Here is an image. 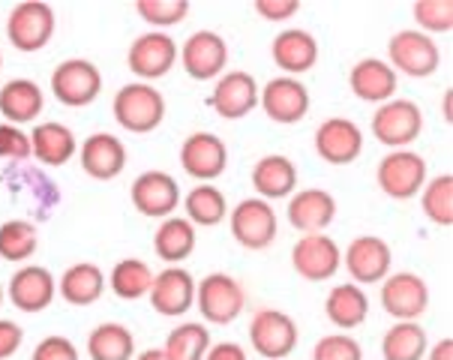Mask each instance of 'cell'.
<instances>
[{
    "label": "cell",
    "instance_id": "1",
    "mask_svg": "<svg viewBox=\"0 0 453 360\" xmlns=\"http://www.w3.org/2000/svg\"><path fill=\"white\" fill-rule=\"evenodd\" d=\"M111 114L118 120L120 129L135 135H148L153 133L165 118V96L159 94L153 84H124V88L114 94Z\"/></svg>",
    "mask_w": 453,
    "mask_h": 360
},
{
    "label": "cell",
    "instance_id": "2",
    "mask_svg": "<svg viewBox=\"0 0 453 360\" xmlns=\"http://www.w3.org/2000/svg\"><path fill=\"white\" fill-rule=\"evenodd\" d=\"M51 94L66 109H88L103 94V73L94 60L69 57L51 73Z\"/></svg>",
    "mask_w": 453,
    "mask_h": 360
},
{
    "label": "cell",
    "instance_id": "3",
    "mask_svg": "<svg viewBox=\"0 0 453 360\" xmlns=\"http://www.w3.org/2000/svg\"><path fill=\"white\" fill-rule=\"evenodd\" d=\"M424 133V111L411 99H388L372 111V135L390 150H409Z\"/></svg>",
    "mask_w": 453,
    "mask_h": 360
},
{
    "label": "cell",
    "instance_id": "4",
    "mask_svg": "<svg viewBox=\"0 0 453 360\" xmlns=\"http://www.w3.org/2000/svg\"><path fill=\"white\" fill-rule=\"evenodd\" d=\"M388 66L409 79H429L441 66V49L420 30H399L388 42Z\"/></svg>",
    "mask_w": 453,
    "mask_h": 360
},
{
    "label": "cell",
    "instance_id": "5",
    "mask_svg": "<svg viewBox=\"0 0 453 360\" xmlns=\"http://www.w3.org/2000/svg\"><path fill=\"white\" fill-rule=\"evenodd\" d=\"M58 27V15L51 10V4L42 0H25V4H15L6 19V36H10L12 49L34 55L42 51L51 42Z\"/></svg>",
    "mask_w": 453,
    "mask_h": 360
},
{
    "label": "cell",
    "instance_id": "6",
    "mask_svg": "<svg viewBox=\"0 0 453 360\" xmlns=\"http://www.w3.org/2000/svg\"><path fill=\"white\" fill-rule=\"evenodd\" d=\"M375 180L379 189L394 202H409V198L420 195L426 178V159L414 150H390L381 157L379 168H375Z\"/></svg>",
    "mask_w": 453,
    "mask_h": 360
},
{
    "label": "cell",
    "instance_id": "7",
    "mask_svg": "<svg viewBox=\"0 0 453 360\" xmlns=\"http://www.w3.org/2000/svg\"><path fill=\"white\" fill-rule=\"evenodd\" d=\"M196 306L202 310L207 325H232L241 318L247 295L243 286L228 273H211L202 282H196Z\"/></svg>",
    "mask_w": 453,
    "mask_h": 360
},
{
    "label": "cell",
    "instance_id": "8",
    "mask_svg": "<svg viewBox=\"0 0 453 360\" xmlns=\"http://www.w3.org/2000/svg\"><path fill=\"white\" fill-rule=\"evenodd\" d=\"M228 228H232V237L243 249L261 252L276 241V228L280 226H276V211L271 202H265V198H243L228 213Z\"/></svg>",
    "mask_w": 453,
    "mask_h": 360
},
{
    "label": "cell",
    "instance_id": "9",
    "mask_svg": "<svg viewBox=\"0 0 453 360\" xmlns=\"http://www.w3.org/2000/svg\"><path fill=\"white\" fill-rule=\"evenodd\" d=\"M297 325L282 310H258L250 321V342L261 357L282 360L297 349Z\"/></svg>",
    "mask_w": 453,
    "mask_h": 360
},
{
    "label": "cell",
    "instance_id": "10",
    "mask_svg": "<svg viewBox=\"0 0 453 360\" xmlns=\"http://www.w3.org/2000/svg\"><path fill=\"white\" fill-rule=\"evenodd\" d=\"M127 64L135 79H142L144 84L165 79V75L174 70V64H178V42L168 34H163V30L142 34L129 45Z\"/></svg>",
    "mask_w": 453,
    "mask_h": 360
},
{
    "label": "cell",
    "instance_id": "11",
    "mask_svg": "<svg viewBox=\"0 0 453 360\" xmlns=\"http://www.w3.org/2000/svg\"><path fill=\"white\" fill-rule=\"evenodd\" d=\"M291 267L306 282H325L330 277H336V271L342 267V249L325 232L301 234V241L291 247Z\"/></svg>",
    "mask_w": 453,
    "mask_h": 360
},
{
    "label": "cell",
    "instance_id": "12",
    "mask_svg": "<svg viewBox=\"0 0 453 360\" xmlns=\"http://www.w3.org/2000/svg\"><path fill=\"white\" fill-rule=\"evenodd\" d=\"M342 264L355 286H375L390 277V264H394V252L388 241L375 234H360L349 243L342 252Z\"/></svg>",
    "mask_w": 453,
    "mask_h": 360
},
{
    "label": "cell",
    "instance_id": "13",
    "mask_svg": "<svg viewBox=\"0 0 453 360\" xmlns=\"http://www.w3.org/2000/svg\"><path fill=\"white\" fill-rule=\"evenodd\" d=\"M258 105L273 124H301L310 114V90H306V84H301V79L276 75V79H271L258 90Z\"/></svg>",
    "mask_w": 453,
    "mask_h": 360
},
{
    "label": "cell",
    "instance_id": "14",
    "mask_svg": "<svg viewBox=\"0 0 453 360\" xmlns=\"http://www.w3.org/2000/svg\"><path fill=\"white\" fill-rule=\"evenodd\" d=\"M180 66L189 79L196 81H217L226 73L228 64V45L219 34L213 30H196L193 36H187V42L178 49Z\"/></svg>",
    "mask_w": 453,
    "mask_h": 360
},
{
    "label": "cell",
    "instance_id": "15",
    "mask_svg": "<svg viewBox=\"0 0 453 360\" xmlns=\"http://www.w3.org/2000/svg\"><path fill=\"white\" fill-rule=\"evenodd\" d=\"M133 204L142 217H150V219H168L180 204V187L178 180L172 178L168 172H142L138 178L133 180Z\"/></svg>",
    "mask_w": 453,
    "mask_h": 360
},
{
    "label": "cell",
    "instance_id": "16",
    "mask_svg": "<svg viewBox=\"0 0 453 360\" xmlns=\"http://www.w3.org/2000/svg\"><path fill=\"white\" fill-rule=\"evenodd\" d=\"M180 168L193 180L211 183L226 174L228 168V148L219 135L213 133H193L180 144Z\"/></svg>",
    "mask_w": 453,
    "mask_h": 360
},
{
    "label": "cell",
    "instance_id": "17",
    "mask_svg": "<svg viewBox=\"0 0 453 360\" xmlns=\"http://www.w3.org/2000/svg\"><path fill=\"white\" fill-rule=\"evenodd\" d=\"M148 301L159 316L165 318H180L193 310L196 303V280L189 271H183L180 264L165 267L153 277V286L148 291Z\"/></svg>",
    "mask_w": 453,
    "mask_h": 360
},
{
    "label": "cell",
    "instance_id": "18",
    "mask_svg": "<svg viewBox=\"0 0 453 360\" xmlns=\"http://www.w3.org/2000/svg\"><path fill=\"white\" fill-rule=\"evenodd\" d=\"M381 306L394 321H418L429 306V288L418 273H390L381 282Z\"/></svg>",
    "mask_w": 453,
    "mask_h": 360
},
{
    "label": "cell",
    "instance_id": "19",
    "mask_svg": "<svg viewBox=\"0 0 453 360\" xmlns=\"http://www.w3.org/2000/svg\"><path fill=\"white\" fill-rule=\"evenodd\" d=\"M6 295H10L15 310L34 316V312H42V310H49V306L55 303L58 280L51 277L49 267L25 264V267H19V271L12 273L10 286H6Z\"/></svg>",
    "mask_w": 453,
    "mask_h": 360
},
{
    "label": "cell",
    "instance_id": "20",
    "mask_svg": "<svg viewBox=\"0 0 453 360\" xmlns=\"http://www.w3.org/2000/svg\"><path fill=\"white\" fill-rule=\"evenodd\" d=\"M207 105L226 120H241L258 105V81L250 73L234 70V73H222L217 84H213Z\"/></svg>",
    "mask_w": 453,
    "mask_h": 360
},
{
    "label": "cell",
    "instance_id": "21",
    "mask_svg": "<svg viewBox=\"0 0 453 360\" xmlns=\"http://www.w3.org/2000/svg\"><path fill=\"white\" fill-rule=\"evenodd\" d=\"M316 153L327 165H351L364 153V133L349 118H327L316 129Z\"/></svg>",
    "mask_w": 453,
    "mask_h": 360
},
{
    "label": "cell",
    "instance_id": "22",
    "mask_svg": "<svg viewBox=\"0 0 453 360\" xmlns=\"http://www.w3.org/2000/svg\"><path fill=\"white\" fill-rule=\"evenodd\" d=\"M79 163L94 180H114L127 168V144L111 133H94L79 148Z\"/></svg>",
    "mask_w": 453,
    "mask_h": 360
},
{
    "label": "cell",
    "instance_id": "23",
    "mask_svg": "<svg viewBox=\"0 0 453 360\" xmlns=\"http://www.w3.org/2000/svg\"><path fill=\"white\" fill-rule=\"evenodd\" d=\"M288 222L301 234H319L336 219V198L327 189L310 187L288 198Z\"/></svg>",
    "mask_w": 453,
    "mask_h": 360
},
{
    "label": "cell",
    "instance_id": "24",
    "mask_svg": "<svg viewBox=\"0 0 453 360\" xmlns=\"http://www.w3.org/2000/svg\"><path fill=\"white\" fill-rule=\"evenodd\" d=\"M271 55H273V64L280 66L282 73L297 79V75L310 73L312 66L319 64V42L310 30L288 27V30H282V34H276Z\"/></svg>",
    "mask_w": 453,
    "mask_h": 360
},
{
    "label": "cell",
    "instance_id": "25",
    "mask_svg": "<svg viewBox=\"0 0 453 360\" xmlns=\"http://www.w3.org/2000/svg\"><path fill=\"white\" fill-rule=\"evenodd\" d=\"M349 88H351V94L357 99H364V103L381 105V103H388V99H396V73L388 66V60L364 57L351 66Z\"/></svg>",
    "mask_w": 453,
    "mask_h": 360
},
{
    "label": "cell",
    "instance_id": "26",
    "mask_svg": "<svg viewBox=\"0 0 453 360\" xmlns=\"http://www.w3.org/2000/svg\"><path fill=\"white\" fill-rule=\"evenodd\" d=\"M252 187H256L258 198H265V202L291 198L297 193V165L288 157H282V153L261 157L252 165Z\"/></svg>",
    "mask_w": 453,
    "mask_h": 360
},
{
    "label": "cell",
    "instance_id": "27",
    "mask_svg": "<svg viewBox=\"0 0 453 360\" xmlns=\"http://www.w3.org/2000/svg\"><path fill=\"white\" fill-rule=\"evenodd\" d=\"M30 153L36 157V163L60 168L79 153V142H75V133L69 126L58 124V120H45V124H36V129L30 133Z\"/></svg>",
    "mask_w": 453,
    "mask_h": 360
},
{
    "label": "cell",
    "instance_id": "28",
    "mask_svg": "<svg viewBox=\"0 0 453 360\" xmlns=\"http://www.w3.org/2000/svg\"><path fill=\"white\" fill-rule=\"evenodd\" d=\"M45 109V96L40 84L30 79H12L0 88V114H4L6 124L25 126L34 124Z\"/></svg>",
    "mask_w": 453,
    "mask_h": 360
},
{
    "label": "cell",
    "instance_id": "29",
    "mask_svg": "<svg viewBox=\"0 0 453 360\" xmlns=\"http://www.w3.org/2000/svg\"><path fill=\"white\" fill-rule=\"evenodd\" d=\"M325 316L330 325H336L340 331H355L370 316V297L366 291L355 286V282H342L334 286L325 301Z\"/></svg>",
    "mask_w": 453,
    "mask_h": 360
},
{
    "label": "cell",
    "instance_id": "30",
    "mask_svg": "<svg viewBox=\"0 0 453 360\" xmlns=\"http://www.w3.org/2000/svg\"><path fill=\"white\" fill-rule=\"evenodd\" d=\"M105 295V273L94 262H79L66 267L60 277V297L69 306H90Z\"/></svg>",
    "mask_w": 453,
    "mask_h": 360
},
{
    "label": "cell",
    "instance_id": "31",
    "mask_svg": "<svg viewBox=\"0 0 453 360\" xmlns=\"http://www.w3.org/2000/svg\"><path fill=\"white\" fill-rule=\"evenodd\" d=\"M153 249L168 267L187 262L196 249V226L187 217H168L153 234Z\"/></svg>",
    "mask_w": 453,
    "mask_h": 360
},
{
    "label": "cell",
    "instance_id": "32",
    "mask_svg": "<svg viewBox=\"0 0 453 360\" xmlns=\"http://www.w3.org/2000/svg\"><path fill=\"white\" fill-rule=\"evenodd\" d=\"M429 336L418 321H396L381 336V357L385 360H424Z\"/></svg>",
    "mask_w": 453,
    "mask_h": 360
},
{
    "label": "cell",
    "instance_id": "33",
    "mask_svg": "<svg viewBox=\"0 0 453 360\" xmlns=\"http://www.w3.org/2000/svg\"><path fill=\"white\" fill-rule=\"evenodd\" d=\"M88 355L90 360H133L135 336L127 325L105 321V325H96L94 331H90Z\"/></svg>",
    "mask_w": 453,
    "mask_h": 360
},
{
    "label": "cell",
    "instance_id": "34",
    "mask_svg": "<svg viewBox=\"0 0 453 360\" xmlns=\"http://www.w3.org/2000/svg\"><path fill=\"white\" fill-rule=\"evenodd\" d=\"M183 211H187V219L198 228H213L219 222H226L228 217V202L222 195L219 187L213 183H198L183 198Z\"/></svg>",
    "mask_w": 453,
    "mask_h": 360
},
{
    "label": "cell",
    "instance_id": "35",
    "mask_svg": "<svg viewBox=\"0 0 453 360\" xmlns=\"http://www.w3.org/2000/svg\"><path fill=\"white\" fill-rule=\"evenodd\" d=\"M153 277L157 273L150 271L148 262H142V258H124V262L111 267L109 286L114 291V297H120V301H142V297H148Z\"/></svg>",
    "mask_w": 453,
    "mask_h": 360
},
{
    "label": "cell",
    "instance_id": "36",
    "mask_svg": "<svg viewBox=\"0 0 453 360\" xmlns=\"http://www.w3.org/2000/svg\"><path fill=\"white\" fill-rule=\"evenodd\" d=\"M40 247V232L27 219L0 222V258L4 262H27Z\"/></svg>",
    "mask_w": 453,
    "mask_h": 360
},
{
    "label": "cell",
    "instance_id": "37",
    "mask_svg": "<svg viewBox=\"0 0 453 360\" xmlns=\"http://www.w3.org/2000/svg\"><path fill=\"white\" fill-rule=\"evenodd\" d=\"M211 331L204 325H196V321H187V325H178L172 333H168L163 355L168 360H204L207 349H211Z\"/></svg>",
    "mask_w": 453,
    "mask_h": 360
},
{
    "label": "cell",
    "instance_id": "38",
    "mask_svg": "<svg viewBox=\"0 0 453 360\" xmlns=\"http://www.w3.org/2000/svg\"><path fill=\"white\" fill-rule=\"evenodd\" d=\"M420 211L439 228L453 226V174H439L420 189Z\"/></svg>",
    "mask_w": 453,
    "mask_h": 360
},
{
    "label": "cell",
    "instance_id": "39",
    "mask_svg": "<svg viewBox=\"0 0 453 360\" xmlns=\"http://www.w3.org/2000/svg\"><path fill=\"white\" fill-rule=\"evenodd\" d=\"M420 34H450L453 30V4L450 0H418L411 6Z\"/></svg>",
    "mask_w": 453,
    "mask_h": 360
},
{
    "label": "cell",
    "instance_id": "40",
    "mask_svg": "<svg viewBox=\"0 0 453 360\" xmlns=\"http://www.w3.org/2000/svg\"><path fill=\"white\" fill-rule=\"evenodd\" d=\"M135 12L153 27H174L189 15L187 0H135Z\"/></svg>",
    "mask_w": 453,
    "mask_h": 360
},
{
    "label": "cell",
    "instance_id": "41",
    "mask_svg": "<svg viewBox=\"0 0 453 360\" xmlns=\"http://www.w3.org/2000/svg\"><path fill=\"white\" fill-rule=\"evenodd\" d=\"M312 360H364V349L349 333H327L312 349Z\"/></svg>",
    "mask_w": 453,
    "mask_h": 360
},
{
    "label": "cell",
    "instance_id": "42",
    "mask_svg": "<svg viewBox=\"0 0 453 360\" xmlns=\"http://www.w3.org/2000/svg\"><path fill=\"white\" fill-rule=\"evenodd\" d=\"M34 153H30V135L21 126L0 124V159L6 163H25Z\"/></svg>",
    "mask_w": 453,
    "mask_h": 360
},
{
    "label": "cell",
    "instance_id": "43",
    "mask_svg": "<svg viewBox=\"0 0 453 360\" xmlns=\"http://www.w3.org/2000/svg\"><path fill=\"white\" fill-rule=\"evenodd\" d=\"M30 360H81V357L73 340H66V336H60V333H51L36 342Z\"/></svg>",
    "mask_w": 453,
    "mask_h": 360
},
{
    "label": "cell",
    "instance_id": "44",
    "mask_svg": "<svg viewBox=\"0 0 453 360\" xmlns=\"http://www.w3.org/2000/svg\"><path fill=\"white\" fill-rule=\"evenodd\" d=\"M256 12L265 21H286L301 12V0H256Z\"/></svg>",
    "mask_w": 453,
    "mask_h": 360
},
{
    "label": "cell",
    "instance_id": "45",
    "mask_svg": "<svg viewBox=\"0 0 453 360\" xmlns=\"http://www.w3.org/2000/svg\"><path fill=\"white\" fill-rule=\"evenodd\" d=\"M21 342H25V331H21V325H15L10 318H0V360L12 357L15 351L21 349Z\"/></svg>",
    "mask_w": 453,
    "mask_h": 360
},
{
    "label": "cell",
    "instance_id": "46",
    "mask_svg": "<svg viewBox=\"0 0 453 360\" xmlns=\"http://www.w3.org/2000/svg\"><path fill=\"white\" fill-rule=\"evenodd\" d=\"M204 360H247V349H241L237 342H217L207 349Z\"/></svg>",
    "mask_w": 453,
    "mask_h": 360
},
{
    "label": "cell",
    "instance_id": "47",
    "mask_svg": "<svg viewBox=\"0 0 453 360\" xmlns=\"http://www.w3.org/2000/svg\"><path fill=\"white\" fill-rule=\"evenodd\" d=\"M426 357L429 360H453V340L444 336V340L435 342L433 349H426Z\"/></svg>",
    "mask_w": 453,
    "mask_h": 360
},
{
    "label": "cell",
    "instance_id": "48",
    "mask_svg": "<svg viewBox=\"0 0 453 360\" xmlns=\"http://www.w3.org/2000/svg\"><path fill=\"white\" fill-rule=\"evenodd\" d=\"M135 360H168L163 355V349H144L142 355H135Z\"/></svg>",
    "mask_w": 453,
    "mask_h": 360
},
{
    "label": "cell",
    "instance_id": "49",
    "mask_svg": "<svg viewBox=\"0 0 453 360\" xmlns=\"http://www.w3.org/2000/svg\"><path fill=\"white\" fill-rule=\"evenodd\" d=\"M450 90H448V94H444V103H441V109H444V120H448V124H450Z\"/></svg>",
    "mask_w": 453,
    "mask_h": 360
},
{
    "label": "cell",
    "instance_id": "50",
    "mask_svg": "<svg viewBox=\"0 0 453 360\" xmlns=\"http://www.w3.org/2000/svg\"><path fill=\"white\" fill-rule=\"evenodd\" d=\"M0 306H4V286H0Z\"/></svg>",
    "mask_w": 453,
    "mask_h": 360
},
{
    "label": "cell",
    "instance_id": "51",
    "mask_svg": "<svg viewBox=\"0 0 453 360\" xmlns=\"http://www.w3.org/2000/svg\"><path fill=\"white\" fill-rule=\"evenodd\" d=\"M0 66H4V55H0Z\"/></svg>",
    "mask_w": 453,
    "mask_h": 360
}]
</instances>
